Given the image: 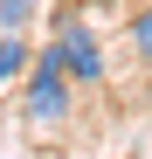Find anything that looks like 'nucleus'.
<instances>
[{
  "mask_svg": "<svg viewBox=\"0 0 152 159\" xmlns=\"http://www.w3.org/2000/svg\"><path fill=\"white\" fill-rule=\"evenodd\" d=\"M21 76H28V42H21V35H0V90L21 83Z\"/></svg>",
  "mask_w": 152,
  "mask_h": 159,
  "instance_id": "3",
  "label": "nucleus"
},
{
  "mask_svg": "<svg viewBox=\"0 0 152 159\" xmlns=\"http://www.w3.org/2000/svg\"><path fill=\"white\" fill-rule=\"evenodd\" d=\"M56 48H62V69H69V83H104V48H97L90 35V21H56Z\"/></svg>",
  "mask_w": 152,
  "mask_h": 159,
  "instance_id": "2",
  "label": "nucleus"
},
{
  "mask_svg": "<svg viewBox=\"0 0 152 159\" xmlns=\"http://www.w3.org/2000/svg\"><path fill=\"white\" fill-rule=\"evenodd\" d=\"M28 118L35 125H62L69 118V69H62L56 42H48L42 56H28Z\"/></svg>",
  "mask_w": 152,
  "mask_h": 159,
  "instance_id": "1",
  "label": "nucleus"
},
{
  "mask_svg": "<svg viewBox=\"0 0 152 159\" xmlns=\"http://www.w3.org/2000/svg\"><path fill=\"white\" fill-rule=\"evenodd\" d=\"M132 48H138V62H152V0L132 14Z\"/></svg>",
  "mask_w": 152,
  "mask_h": 159,
  "instance_id": "4",
  "label": "nucleus"
},
{
  "mask_svg": "<svg viewBox=\"0 0 152 159\" xmlns=\"http://www.w3.org/2000/svg\"><path fill=\"white\" fill-rule=\"evenodd\" d=\"M28 21H35V0H0V28L7 35H21Z\"/></svg>",
  "mask_w": 152,
  "mask_h": 159,
  "instance_id": "5",
  "label": "nucleus"
}]
</instances>
